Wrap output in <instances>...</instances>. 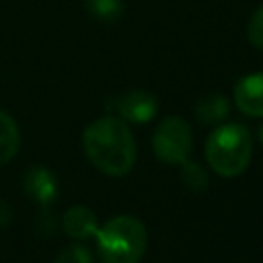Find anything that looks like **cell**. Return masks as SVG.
<instances>
[{
    "mask_svg": "<svg viewBox=\"0 0 263 263\" xmlns=\"http://www.w3.org/2000/svg\"><path fill=\"white\" fill-rule=\"evenodd\" d=\"M10 222V210L4 201H0V226H6Z\"/></svg>",
    "mask_w": 263,
    "mask_h": 263,
    "instance_id": "15",
    "label": "cell"
},
{
    "mask_svg": "<svg viewBox=\"0 0 263 263\" xmlns=\"http://www.w3.org/2000/svg\"><path fill=\"white\" fill-rule=\"evenodd\" d=\"M99 255L105 263H138L146 251L148 234L134 216H115L95 232Z\"/></svg>",
    "mask_w": 263,
    "mask_h": 263,
    "instance_id": "3",
    "label": "cell"
},
{
    "mask_svg": "<svg viewBox=\"0 0 263 263\" xmlns=\"http://www.w3.org/2000/svg\"><path fill=\"white\" fill-rule=\"evenodd\" d=\"M23 187L27 195L39 205H49L60 193L58 177L43 164H33L27 168V173L23 175Z\"/></svg>",
    "mask_w": 263,
    "mask_h": 263,
    "instance_id": "6",
    "label": "cell"
},
{
    "mask_svg": "<svg viewBox=\"0 0 263 263\" xmlns=\"http://www.w3.org/2000/svg\"><path fill=\"white\" fill-rule=\"evenodd\" d=\"M191 146H193L191 127L179 115L164 117L152 134L154 154L166 164H183L189 158Z\"/></svg>",
    "mask_w": 263,
    "mask_h": 263,
    "instance_id": "4",
    "label": "cell"
},
{
    "mask_svg": "<svg viewBox=\"0 0 263 263\" xmlns=\"http://www.w3.org/2000/svg\"><path fill=\"white\" fill-rule=\"evenodd\" d=\"M55 263H92V255L82 245H68L58 253Z\"/></svg>",
    "mask_w": 263,
    "mask_h": 263,
    "instance_id": "13",
    "label": "cell"
},
{
    "mask_svg": "<svg viewBox=\"0 0 263 263\" xmlns=\"http://www.w3.org/2000/svg\"><path fill=\"white\" fill-rule=\"evenodd\" d=\"M88 14L101 23H117L123 14V0H84Z\"/></svg>",
    "mask_w": 263,
    "mask_h": 263,
    "instance_id": "11",
    "label": "cell"
},
{
    "mask_svg": "<svg viewBox=\"0 0 263 263\" xmlns=\"http://www.w3.org/2000/svg\"><path fill=\"white\" fill-rule=\"evenodd\" d=\"M21 148V132L12 115L0 109V164H6L16 156Z\"/></svg>",
    "mask_w": 263,
    "mask_h": 263,
    "instance_id": "10",
    "label": "cell"
},
{
    "mask_svg": "<svg viewBox=\"0 0 263 263\" xmlns=\"http://www.w3.org/2000/svg\"><path fill=\"white\" fill-rule=\"evenodd\" d=\"M62 226L68 236L84 240V238L95 236L99 222H97V216L92 210H88L84 205H74V208L66 210V214L62 218Z\"/></svg>",
    "mask_w": 263,
    "mask_h": 263,
    "instance_id": "8",
    "label": "cell"
},
{
    "mask_svg": "<svg viewBox=\"0 0 263 263\" xmlns=\"http://www.w3.org/2000/svg\"><path fill=\"white\" fill-rule=\"evenodd\" d=\"M82 146L92 162L105 175H127L136 164V140L129 125L115 115H105L86 125Z\"/></svg>",
    "mask_w": 263,
    "mask_h": 263,
    "instance_id": "1",
    "label": "cell"
},
{
    "mask_svg": "<svg viewBox=\"0 0 263 263\" xmlns=\"http://www.w3.org/2000/svg\"><path fill=\"white\" fill-rule=\"evenodd\" d=\"M193 111L201 123H220L226 119V115L230 111V103L220 92H208L197 99Z\"/></svg>",
    "mask_w": 263,
    "mask_h": 263,
    "instance_id": "9",
    "label": "cell"
},
{
    "mask_svg": "<svg viewBox=\"0 0 263 263\" xmlns=\"http://www.w3.org/2000/svg\"><path fill=\"white\" fill-rule=\"evenodd\" d=\"M259 140H261V142H263V125H261V127H259Z\"/></svg>",
    "mask_w": 263,
    "mask_h": 263,
    "instance_id": "16",
    "label": "cell"
},
{
    "mask_svg": "<svg viewBox=\"0 0 263 263\" xmlns=\"http://www.w3.org/2000/svg\"><path fill=\"white\" fill-rule=\"evenodd\" d=\"M113 109L121 115L123 121L132 123H146L158 111V101L148 90H129L115 99Z\"/></svg>",
    "mask_w": 263,
    "mask_h": 263,
    "instance_id": "5",
    "label": "cell"
},
{
    "mask_svg": "<svg viewBox=\"0 0 263 263\" xmlns=\"http://www.w3.org/2000/svg\"><path fill=\"white\" fill-rule=\"evenodd\" d=\"M247 37L253 47L263 51V4H259L251 14V21L247 25Z\"/></svg>",
    "mask_w": 263,
    "mask_h": 263,
    "instance_id": "14",
    "label": "cell"
},
{
    "mask_svg": "<svg viewBox=\"0 0 263 263\" xmlns=\"http://www.w3.org/2000/svg\"><path fill=\"white\" fill-rule=\"evenodd\" d=\"M179 166H181V179H183V183L187 187H191L195 191H201V189L208 187V173L201 168L199 162H193V160L187 158Z\"/></svg>",
    "mask_w": 263,
    "mask_h": 263,
    "instance_id": "12",
    "label": "cell"
},
{
    "mask_svg": "<svg viewBox=\"0 0 263 263\" xmlns=\"http://www.w3.org/2000/svg\"><path fill=\"white\" fill-rule=\"evenodd\" d=\"M234 103L240 113L263 117V72L242 76L234 86Z\"/></svg>",
    "mask_w": 263,
    "mask_h": 263,
    "instance_id": "7",
    "label": "cell"
},
{
    "mask_svg": "<svg viewBox=\"0 0 263 263\" xmlns=\"http://www.w3.org/2000/svg\"><path fill=\"white\" fill-rule=\"evenodd\" d=\"M251 154L253 138L242 123H224L205 140V160L222 177L240 175L249 166Z\"/></svg>",
    "mask_w": 263,
    "mask_h": 263,
    "instance_id": "2",
    "label": "cell"
}]
</instances>
